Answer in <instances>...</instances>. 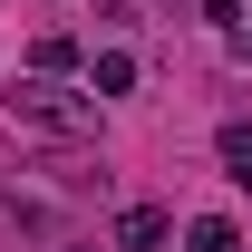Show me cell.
<instances>
[{
	"mask_svg": "<svg viewBox=\"0 0 252 252\" xmlns=\"http://www.w3.org/2000/svg\"><path fill=\"white\" fill-rule=\"evenodd\" d=\"M136 88V59L126 49H97V68H88V97H126Z\"/></svg>",
	"mask_w": 252,
	"mask_h": 252,
	"instance_id": "3",
	"label": "cell"
},
{
	"mask_svg": "<svg viewBox=\"0 0 252 252\" xmlns=\"http://www.w3.org/2000/svg\"><path fill=\"white\" fill-rule=\"evenodd\" d=\"M68 68H78V39L49 30V39H39V78H68Z\"/></svg>",
	"mask_w": 252,
	"mask_h": 252,
	"instance_id": "5",
	"label": "cell"
},
{
	"mask_svg": "<svg viewBox=\"0 0 252 252\" xmlns=\"http://www.w3.org/2000/svg\"><path fill=\"white\" fill-rule=\"evenodd\" d=\"M243 185H252V175H243Z\"/></svg>",
	"mask_w": 252,
	"mask_h": 252,
	"instance_id": "8",
	"label": "cell"
},
{
	"mask_svg": "<svg viewBox=\"0 0 252 252\" xmlns=\"http://www.w3.org/2000/svg\"><path fill=\"white\" fill-rule=\"evenodd\" d=\"M233 49H243V59H252V20H243V30H233Z\"/></svg>",
	"mask_w": 252,
	"mask_h": 252,
	"instance_id": "7",
	"label": "cell"
},
{
	"mask_svg": "<svg viewBox=\"0 0 252 252\" xmlns=\"http://www.w3.org/2000/svg\"><path fill=\"white\" fill-rule=\"evenodd\" d=\"M10 117L49 126V136H88V126H97V107H88L78 88H59V78H20V88H10Z\"/></svg>",
	"mask_w": 252,
	"mask_h": 252,
	"instance_id": "1",
	"label": "cell"
},
{
	"mask_svg": "<svg viewBox=\"0 0 252 252\" xmlns=\"http://www.w3.org/2000/svg\"><path fill=\"white\" fill-rule=\"evenodd\" d=\"M223 165H233V175H252V126H223Z\"/></svg>",
	"mask_w": 252,
	"mask_h": 252,
	"instance_id": "6",
	"label": "cell"
},
{
	"mask_svg": "<svg viewBox=\"0 0 252 252\" xmlns=\"http://www.w3.org/2000/svg\"><path fill=\"white\" fill-rule=\"evenodd\" d=\"M165 233H175V214H165V204H126V214H117V243H126V252H156Z\"/></svg>",
	"mask_w": 252,
	"mask_h": 252,
	"instance_id": "2",
	"label": "cell"
},
{
	"mask_svg": "<svg viewBox=\"0 0 252 252\" xmlns=\"http://www.w3.org/2000/svg\"><path fill=\"white\" fill-rule=\"evenodd\" d=\"M185 252H243V233H233V223H223V214H204V223H194V233H185Z\"/></svg>",
	"mask_w": 252,
	"mask_h": 252,
	"instance_id": "4",
	"label": "cell"
}]
</instances>
